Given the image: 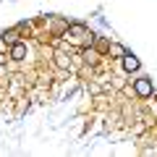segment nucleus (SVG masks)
Returning a JSON list of instances; mask_svg holds the SVG:
<instances>
[{
	"instance_id": "1",
	"label": "nucleus",
	"mask_w": 157,
	"mask_h": 157,
	"mask_svg": "<svg viewBox=\"0 0 157 157\" xmlns=\"http://www.w3.org/2000/svg\"><path fill=\"white\" fill-rule=\"evenodd\" d=\"M134 89H136V94H139V97H149L152 94V81H149V78H136Z\"/></svg>"
},
{
	"instance_id": "3",
	"label": "nucleus",
	"mask_w": 157,
	"mask_h": 157,
	"mask_svg": "<svg viewBox=\"0 0 157 157\" xmlns=\"http://www.w3.org/2000/svg\"><path fill=\"white\" fill-rule=\"evenodd\" d=\"M123 68L126 71H139V60L134 55H123Z\"/></svg>"
},
{
	"instance_id": "2",
	"label": "nucleus",
	"mask_w": 157,
	"mask_h": 157,
	"mask_svg": "<svg viewBox=\"0 0 157 157\" xmlns=\"http://www.w3.org/2000/svg\"><path fill=\"white\" fill-rule=\"evenodd\" d=\"M11 58H13V60H24V58H26V45H24V42H13Z\"/></svg>"
},
{
	"instance_id": "5",
	"label": "nucleus",
	"mask_w": 157,
	"mask_h": 157,
	"mask_svg": "<svg viewBox=\"0 0 157 157\" xmlns=\"http://www.w3.org/2000/svg\"><path fill=\"white\" fill-rule=\"evenodd\" d=\"M84 32H86V29L81 26V24H73V26H71V34H76V37H78V34H84Z\"/></svg>"
},
{
	"instance_id": "4",
	"label": "nucleus",
	"mask_w": 157,
	"mask_h": 157,
	"mask_svg": "<svg viewBox=\"0 0 157 157\" xmlns=\"http://www.w3.org/2000/svg\"><path fill=\"white\" fill-rule=\"evenodd\" d=\"M3 42L13 45V42H16V32H6V34H3Z\"/></svg>"
}]
</instances>
